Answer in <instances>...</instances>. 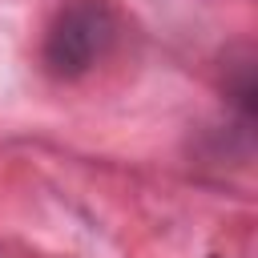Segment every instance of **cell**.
Masks as SVG:
<instances>
[{
  "label": "cell",
  "instance_id": "6da1fadb",
  "mask_svg": "<svg viewBox=\"0 0 258 258\" xmlns=\"http://www.w3.org/2000/svg\"><path fill=\"white\" fill-rule=\"evenodd\" d=\"M121 36V16L109 0H69L52 16L40 60L56 81H77L93 64H101Z\"/></svg>",
  "mask_w": 258,
  "mask_h": 258
}]
</instances>
